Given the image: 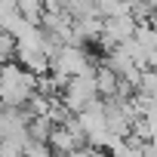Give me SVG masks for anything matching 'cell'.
<instances>
[{
  "instance_id": "obj_4",
  "label": "cell",
  "mask_w": 157,
  "mask_h": 157,
  "mask_svg": "<svg viewBox=\"0 0 157 157\" xmlns=\"http://www.w3.org/2000/svg\"><path fill=\"white\" fill-rule=\"evenodd\" d=\"M16 62H19L28 74H34V77L49 74V59H46L40 49H31V46H16Z\"/></svg>"
},
{
  "instance_id": "obj_1",
  "label": "cell",
  "mask_w": 157,
  "mask_h": 157,
  "mask_svg": "<svg viewBox=\"0 0 157 157\" xmlns=\"http://www.w3.org/2000/svg\"><path fill=\"white\" fill-rule=\"evenodd\" d=\"M37 93V77L28 74L19 62L0 65V108H25Z\"/></svg>"
},
{
  "instance_id": "obj_5",
  "label": "cell",
  "mask_w": 157,
  "mask_h": 157,
  "mask_svg": "<svg viewBox=\"0 0 157 157\" xmlns=\"http://www.w3.org/2000/svg\"><path fill=\"white\" fill-rule=\"evenodd\" d=\"M93 80H96V93H99V99L105 102V99H114L117 96V86H120V77L105 65V62H99L96 65V74H93Z\"/></svg>"
},
{
  "instance_id": "obj_2",
  "label": "cell",
  "mask_w": 157,
  "mask_h": 157,
  "mask_svg": "<svg viewBox=\"0 0 157 157\" xmlns=\"http://www.w3.org/2000/svg\"><path fill=\"white\" fill-rule=\"evenodd\" d=\"M49 74L52 77H62V80H68V77H93L96 74V62L86 56L83 46H68L62 43L56 59L49 62Z\"/></svg>"
},
{
  "instance_id": "obj_6",
  "label": "cell",
  "mask_w": 157,
  "mask_h": 157,
  "mask_svg": "<svg viewBox=\"0 0 157 157\" xmlns=\"http://www.w3.org/2000/svg\"><path fill=\"white\" fill-rule=\"evenodd\" d=\"M49 148L56 151V157H68V154H74V151H80V142H77L65 126H56V129L49 132Z\"/></svg>"
},
{
  "instance_id": "obj_10",
  "label": "cell",
  "mask_w": 157,
  "mask_h": 157,
  "mask_svg": "<svg viewBox=\"0 0 157 157\" xmlns=\"http://www.w3.org/2000/svg\"><path fill=\"white\" fill-rule=\"evenodd\" d=\"M0 157H25V154H22L19 145H13V142L3 139V142H0Z\"/></svg>"
},
{
  "instance_id": "obj_7",
  "label": "cell",
  "mask_w": 157,
  "mask_h": 157,
  "mask_svg": "<svg viewBox=\"0 0 157 157\" xmlns=\"http://www.w3.org/2000/svg\"><path fill=\"white\" fill-rule=\"evenodd\" d=\"M16 13L25 22L40 25V19H43V0H16Z\"/></svg>"
},
{
  "instance_id": "obj_9",
  "label": "cell",
  "mask_w": 157,
  "mask_h": 157,
  "mask_svg": "<svg viewBox=\"0 0 157 157\" xmlns=\"http://www.w3.org/2000/svg\"><path fill=\"white\" fill-rule=\"evenodd\" d=\"M22 154L25 157H56V151L49 148V142H34V139L22 148Z\"/></svg>"
},
{
  "instance_id": "obj_11",
  "label": "cell",
  "mask_w": 157,
  "mask_h": 157,
  "mask_svg": "<svg viewBox=\"0 0 157 157\" xmlns=\"http://www.w3.org/2000/svg\"><path fill=\"white\" fill-rule=\"evenodd\" d=\"M148 71L157 74V52H151V59H148Z\"/></svg>"
},
{
  "instance_id": "obj_3",
  "label": "cell",
  "mask_w": 157,
  "mask_h": 157,
  "mask_svg": "<svg viewBox=\"0 0 157 157\" xmlns=\"http://www.w3.org/2000/svg\"><path fill=\"white\" fill-rule=\"evenodd\" d=\"M96 99H99V93H96V80H93V77H68V83H65L62 93H59V102H62L71 114H80V111L90 108Z\"/></svg>"
},
{
  "instance_id": "obj_8",
  "label": "cell",
  "mask_w": 157,
  "mask_h": 157,
  "mask_svg": "<svg viewBox=\"0 0 157 157\" xmlns=\"http://www.w3.org/2000/svg\"><path fill=\"white\" fill-rule=\"evenodd\" d=\"M56 126H52V120L49 117H31L28 120V136L34 139V142H49V132H52Z\"/></svg>"
}]
</instances>
